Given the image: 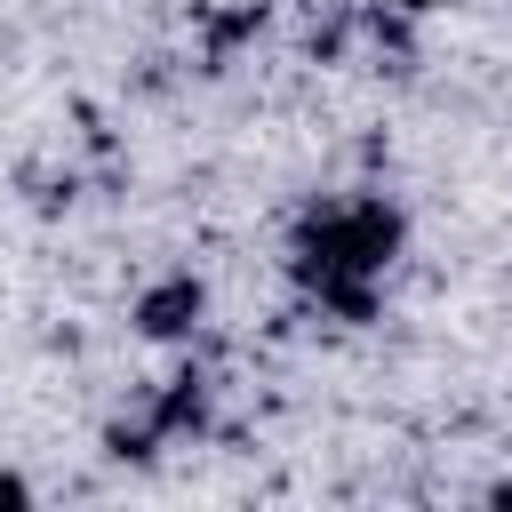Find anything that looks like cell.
<instances>
[{"instance_id": "3957f363", "label": "cell", "mask_w": 512, "mask_h": 512, "mask_svg": "<svg viewBox=\"0 0 512 512\" xmlns=\"http://www.w3.org/2000/svg\"><path fill=\"white\" fill-rule=\"evenodd\" d=\"M32 496H40V488H32V480H24L16 464H0V512H24Z\"/></svg>"}, {"instance_id": "7a4b0ae2", "label": "cell", "mask_w": 512, "mask_h": 512, "mask_svg": "<svg viewBox=\"0 0 512 512\" xmlns=\"http://www.w3.org/2000/svg\"><path fill=\"white\" fill-rule=\"evenodd\" d=\"M128 328H136L144 344H192V336L208 328V280H200L192 264L152 272V280L128 296Z\"/></svg>"}, {"instance_id": "6da1fadb", "label": "cell", "mask_w": 512, "mask_h": 512, "mask_svg": "<svg viewBox=\"0 0 512 512\" xmlns=\"http://www.w3.org/2000/svg\"><path fill=\"white\" fill-rule=\"evenodd\" d=\"M400 264H408V208L384 184H352V192L304 200L288 240H280L288 288L336 328H368L384 312Z\"/></svg>"}]
</instances>
